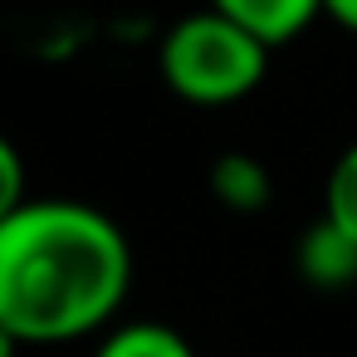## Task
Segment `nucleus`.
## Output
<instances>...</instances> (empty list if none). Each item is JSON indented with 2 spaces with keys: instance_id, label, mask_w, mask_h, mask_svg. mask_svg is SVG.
<instances>
[{
  "instance_id": "obj_1",
  "label": "nucleus",
  "mask_w": 357,
  "mask_h": 357,
  "mask_svg": "<svg viewBox=\"0 0 357 357\" xmlns=\"http://www.w3.org/2000/svg\"><path fill=\"white\" fill-rule=\"evenodd\" d=\"M132 289L123 225L64 196L0 215V337L6 347H59L108 333Z\"/></svg>"
},
{
  "instance_id": "obj_2",
  "label": "nucleus",
  "mask_w": 357,
  "mask_h": 357,
  "mask_svg": "<svg viewBox=\"0 0 357 357\" xmlns=\"http://www.w3.org/2000/svg\"><path fill=\"white\" fill-rule=\"evenodd\" d=\"M162 79L167 89L191 103V108H225L250 98L264 84L269 69V45L259 35H250L245 25H235L230 15H220L215 6L181 15L167 40H162Z\"/></svg>"
},
{
  "instance_id": "obj_3",
  "label": "nucleus",
  "mask_w": 357,
  "mask_h": 357,
  "mask_svg": "<svg viewBox=\"0 0 357 357\" xmlns=\"http://www.w3.org/2000/svg\"><path fill=\"white\" fill-rule=\"evenodd\" d=\"M294 269L308 289L337 294L347 284H357V240L347 230H337L328 215L318 225H308L294 245Z\"/></svg>"
},
{
  "instance_id": "obj_4",
  "label": "nucleus",
  "mask_w": 357,
  "mask_h": 357,
  "mask_svg": "<svg viewBox=\"0 0 357 357\" xmlns=\"http://www.w3.org/2000/svg\"><path fill=\"white\" fill-rule=\"evenodd\" d=\"M206 6H215L220 15H230L250 35H259L269 50L298 40L323 15V0H206Z\"/></svg>"
},
{
  "instance_id": "obj_5",
  "label": "nucleus",
  "mask_w": 357,
  "mask_h": 357,
  "mask_svg": "<svg viewBox=\"0 0 357 357\" xmlns=\"http://www.w3.org/2000/svg\"><path fill=\"white\" fill-rule=\"evenodd\" d=\"M93 357H196V347L172 323L132 318V323H113L103 342L93 347Z\"/></svg>"
},
{
  "instance_id": "obj_6",
  "label": "nucleus",
  "mask_w": 357,
  "mask_h": 357,
  "mask_svg": "<svg viewBox=\"0 0 357 357\" xmlns=\"http://www.w3.org/2000/svg\"><path fill=\"white\" fill-rule=\"evenodd\" d=\"M211 191H215V201H220L225 211H235V215H255V211L269 206L274 181H269V172H264L255 157L230 152V157L215 162V172H211Z\"/></svg>"
},
{
  "instance_id": "obj_7",
  "label": "nucleus",
  "mask_w": 357,
  "mask_h": 357,
  "mask_svg": "<svg viewBox=\"0 0 357 357\" xmlns=\"http://www.w3.org/2000/svg\"><path fill=\"white\" fill-rule=\"evenodd\" d=\"M323 215H328L337 230H347V235L357 240V142H352V147L333 162V172H328Z\"/></svg>"
},
{
  "instance_id": "obj_8",
  "label": "nucleus",
  "mask_w": 357,
  "mask_h": 357,
  "mask_svg": "<svg viewBox=\"0 0 357 357\" xmlns=\"http://www.w3.org/2000/svg\"><path fill=\"white\" fill-rule=\"evenodd\" d=\"M20 206H30V196H25V167H20L15 142H0V215H10Z\"/></svg>"
},
{
  "instance_id": "obj_9",
  "label": "nucleus",
  "mask_w": 357,
  "mask_h": 357,
  "mask_svg": "<svg viewBox=\"0 0 357 357\" xmlns=\"http://www.w3.org/2000/svg\"><path fill=\"white\" fill-rule=\"evenodd\" d=\"M323 15L333 25H342L347 35H357V0H323Z\"/></svg>"
}]
</instances>
